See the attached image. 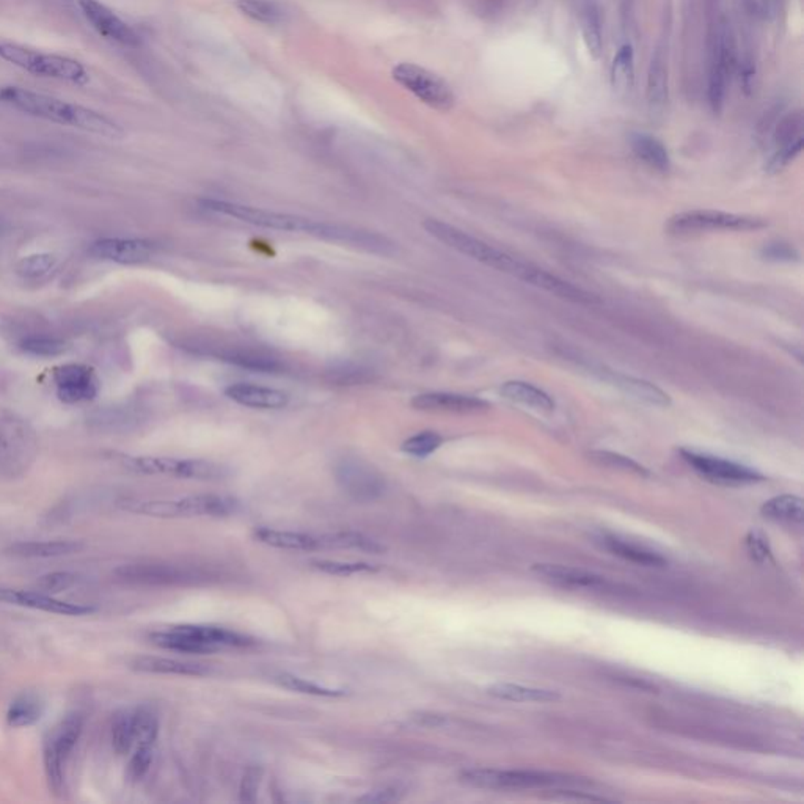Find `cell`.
I'll return each mask as SVG.
<instances>
[{
    "label": "cell",
    "mask_w": 804,
    "mask_h": 804,
    "mask_svg": "<svg viewBox=\"0 0 804 804\" xmlns=\"http://www.w3.org/2000/svg\"><path fill=\"white\" fill-rule=\"evenodd\" d=\"M776 5H778V0H762L765 15H767V12H769V15H775Z\"/></svg>",
    "instance_id": "11a10c76"
},
{
    "label": "cell",
    "mask_w": 804,
    "mask_h": 804,
    "mask_svg": "<svg viewBox=\"0 0 804 804\" xmlns=\"http://www.w3.org/2000/svg\"><path fill=\"white\" fill-rule=\"evenodd\" d=\"M93 257L105 261L118 264H139L152 257L154 247L142 240H120V238H105L96 240L90 247Z\"/></svg>",
    "instance_id": "d6986e66"
},
{
    "label": "cell",
    "mask_w": 804,
    "mask_h": 804,
    "mask_svg": "<svg viewBox=\"0 0 804 804\" xmlns=\"http://www.w3.org/2000/svg\"><path fill=\"white\" fill-rule=\"evenodd\" d=\"M459 778L468 786L492 790L564 786L575 782L569 776L539 770L472 769L464 770Z\"/></svg>",
    "instance_id": "30bf717a"
},
{
    "label": "cell",
    "mask_w": 804,
    "mask_h": 804,
    "mask_svg": "<svg viewBox=\"0 0 804 804\" xmlns=\"http://www.w3.org/2000/svg\"><path fill=\"white\" fill-rule=\"evenodd\" d=\"M152 762V746H137L132 758L129 760L128 778L131 781H141L150 771Z\"/></svg>",
    "instance_id": "7dc6e473"
},
{
    "label": "cell",
    "mask_w": 804,
    "mask_h": 804,
    "mask_svg": "<svg viewBox=\"0 0 804 804\" xmlns=\"http://www.w3.org/2000/svg\"><path fill=\"white\" fill-rule=\"evenodd\" d=\"M760 513L767 519L781 522H801L803 520V500L797 495H779L771 498L760 507Z\"/></svg>",
    "instance_id": "74e56055"
},
{
    "label": "cell",
    "mask_w": 804,
    "mask_h": 804,
    "mask_svg": "<svg viewBox=\"0 0 804 804\" xmlns=\"http://www.w3.org/2000/svg\"><path fill=\"white\" fill-rule=\"evenodd\" d=\"M593 371L599 374L602 379L610 382L614 387H618L619 390L625 393L627 397H635L638 401L647 402V404H652V406H660V407L671 406L670 395L664 393L662 388H659L657 385H653L652 382L636 379V377L616 373V371H608L605 368H599V369L593 368Z\"/></svg>",
    "instance_id": "603a6c76"
},
{
    "label": "cell",
    "mask_w": 804,
    "mask_h": 804,
    "mask_svg": "<svg viewBox=\"0 0 804 804\" xmlns=\"http://www.w3.org/2000/svg\"><path fill=\"white\" fill-rule=\"evenodd\" d=\"M38 456V438L25 421L0 420V479H16L29 472Z\"/></svg>",
    "instance_id": "9c48e42d"
},
{
    "label": "cell",
    "mask_w": 804,
    "mask_h": 804,
    "mask_svg": "<svg viewBox=\"0 0 804 804\" xmlns=\"http://www.w3.org/2000/svg\"><path fill=\"white\" fill-rule=\"evenodd\" d=\"M44 713V701L35 693L19 694L6 711V723L10 728H29L40 721Z\"/></svg>",
    "instance_id": "1f68e13d"
},
{
    "label": "cell",
    "mask_w": 804,
    "mask_h": 804,
    "mask_svg": "<svg viewBox=\"0 0 804 804\" xmlns=\"http://www.w3.org/2000/svg\"><path fill=\"white\" fill-rule=\"evenodd\" d=\"M134 741V709H123L112 721V746L117 754L124 756L132 750Z\"/></svg>",
    "instance_id": "f35d334b"
},
{
    "label": "cell",
    "mask_w": 804,
    "mask_h": 804,
    "mask_svg": "<svg viewBox=\"0 0 804 804\" xmlns=\"http://www.w3.org/2000/svg\"><path fill=\"white\" fill-rule=\"evenodd\" d=\"M500 395L507 401L522 404L525 407H531L533 410H539V412L550 414L554 410V397L534 385L522 382V380L505 382L500 388Z\"/></svg>",
    "instance_id": "83f0119b"
},
{
    "label": "cell",
    "mask_w": 804,
    "mask_h": 804,
    "mask_svg": "<svg viewBox=\"0 0 804 804\" xmlns=\"http://www.w3.org/2000/svg\"><path fill=\"white\" fill-rule=\"evenodd\" d=\"M391 77L417 100L436 111L448 112L455 107V92L448 82L420 64L402 62L393 68Z\"/></svg>",
    "instance_id": "8fae6325"
},
{
    "label": "cell",
    "mask_w": 804,
    "mask_h": 804,
    "mask_svg": "<svg viewBox=\"0 0 804 804\" xmlns=\"http://www.w3.org/2000/svg\"><path fill=\"white\" fill-rule=\"evenodd\" d=\"M234 6L245 18L264 25L285 23L288 16L285 6L275 0H236Z\"/></svg>",
    "instance_id": "e575fe53"
},
{
    "label": "cell",
    "mask_w": 804,
    "mask_h": 804,
    "mask_svg": "<svg viewBox=\"0 0 804 804\" xmlns=\"http://www.w3.org/2000/svg\"><path fill=\"white\" fill-rule=\"evenodd\" d=\"M412 720H414L415 723L421 724V726H429V728H438V726H443V724L446 723V718L442 717V715H436V713H426V711H421V713H415L412 715Z\"/></svg>",
    "instance_id": "db71d44e"
},
{
    "label": "cell",
    "mask_w": 804,
    "mask_h": 804,
    "mask_svg": "<svg viewBox=\"0 0 804 804\" xmlns=\"http://www.w3.org/2000/svg\"><path fill=\"white\" fill-rule=\"evenodd\" d=\"M115 575L123 582L137 584H173L181 583L191 574L170 564H124L120 565Z\"/></svg>",
    "instance_id": "7402d4cb"
},
{
    "label": "cell",
    "mask_w": 804,
    "mask_h": 804,
    "mask_svg": "<svg viewBox=\"0 0 804 804\" xmlns=\"http://www.w3.org/2000/svg\"><path fill=\"white\" fill-rule=\"evenodd\" d=\"M274 681L279 683L280 687L286 688V690H291V691H296V693L309 694V696L339 698V696H344V694H346V691H343V690L324 687V685L311 682V681H307V679H302V677L294 676V674H288V672H283V674L275 676Z\"/></svg>",
    "instance_id": "60d3db41"
},
{
    "label": "cell",
    "mask_w": 804,
    "mask_h": 804,
    "mask_svg": "<svg viewBox=\"0 0 804 804\" xmlns=\"http://www.w3.org/2000/svg\"><path fill=\"white\" fill-rule=\"evenodd\" d=\"M487 693L496 700L511 702H552L560 700V694L545 688L525 687L519 683L500 682L490 685Z\"/></svg>",
    "instance_id": "d6a6232c"
},
{
    "label": "cell",
    "mask_w": 804,
    "mask_h": 804,
    "mask_svg": "<svg viewBox=\"0 0 804 804\" xmlns=\"http://www.w3.org/2000/svg\"><path fill=\"white\" fill-rule=\"evenodd\" d=\"M258 790V775L255 771H249L247 775L244 776V781H242V789H240V793H242V801H253V797L251 795H255Z\"/></svg>",
    "instance_id": "f5cc1de1"
},
{
    "label": "cell",
    "mask_w": 804,
    "mask_h": 804,
    "mask_svg": "<svg viewBox=\"0 0 804 804\" xmlns=\"http://www.w3.org/2000/svg\"><path fill=\"white\" fill-rule=\"evenodd\" d=\"M201 206L211 212L233 217V219L250 223L255 227L277 230V231H298V233L315 236L318 240H322V233H324V227H326V221H311V219H305V217L260 210V208H253V206L230 203V201H221V200H203Z\"/></svg>",
    "instance_id": "52a82bcc"
},
{
    "label": "cell",
    "mask_w": 804,
    "mask_h": 804,
    "mask_svg": "<svg viewBox=\"0 0 804 804\" xmlns=\"http://www.w3.org/2000/svg\"><path fill=\"white\" fill-rule=\"evenodd\" d=\"M681 456L700 476L718 485H746L764 481L760 473L737 462L682 449Z\"/></svg>",
    "instance_id": "5bb4252c"
},
{
    "label": "cell",
    "mask_w": 804,
    "mask_h": 804,
    "mask_svg": "<svg viewBox=\"0 0 804 804\" xmlns=\"http://www.w3.org/2000/svg\"><path fill=\"white\" fill-rule=\"evenodd\" d=\"M152 644L184 653H214L227 647H249L255 640L234 630L214 625H176L150 636Z\"/></svg>",
    "instance_id": "3957f363"
},
{
    "label": "cell",
    "mask_w": 804,
    "mask_h": 804,
    "mask_svg": "<svg viewBox=\"0 0 804 804\" xmlns=\"http://www.w3.org/2000/svg\"><path fill=\"white\" fill-rule=\"evenodd\" d=\"M593 461L601 464V466L616 468V470H623V472L636 473V475H642V476H647V475H649L646 468L640 466L638 462L630 459V457H625V456L618 455V453H610V451H594V453H593Z\"/></svg>",
    "instance_id": "bcb514c9"
},
{
    "label": "cell",
    "mask_w": 804,
    "mask_h": 804,
    "mask_svg": "<svg viewBox=\"0 0 804 804\" xmlns=\"http://www.w3.org/2000/svg\"><path fill=\"white\" fill-rule=\"evenodd\" d=\"M0 101L12 105L16 111L27 113L30 117L82 129L85 132L103 135L107 139H122L124 135V131L118 123L112 122L111 118L105 117L100 112L54 98L49 94L36 93L27 88H0Z\"/></svg>",
    "instance_id": "7a4b0ae2"
},
{
    "label": "cell",
    "mask_w": 804,
    "mask_h": 804,
    "mask_svg": "<svg viewBox=\"0 0 804 804\" xmlns=\"http://www.w3.org/2000/svg\"><path fill=\"white\" fill-rule=\"evenodd\" d=\"M767 225L769 221L760 217L732 214L723 211L696 210L671 217L664 225V230L671 236L683 238L715 231H758Z\"/></svg>",
    "instance_id": "ba28073f"
},
{
    "label": "cell",
    "mask_w": 804,
    "mask_h": 804,
    "mask_svg": "<svg viewBox=\"0 0 804 804\" xmlns=\"http://www.w3.org/2000/svg\"><path fill=\"white\" fill-rule=\"evenodd\" d=\"M582 34L589 55L593 59H599L603 49L599 0H582Z\"/></svg>",
    "instance_id": "836d02e7"
},
{
    "label": "cell",
    "mask_w": 804,
    "mask_h": 804,
    "mask_svg": "<svg viewBox=\"0 0 804 804\" xmlns=\"http://www.w3.org/2000/svg\"><path fill=\"white\" fill-rule=\"evenodd\" d=\"M668 103V64L663 51H657L647 73V104L652 112L663 111Z\"/></svg>",
    "instance_id": "f546056e"
},
{
    "label": "cell",
    "mask_w": 804,
    "mask_h": 804,
    "mask_svg": "<svg viewBox=\"0 0 804 804\" xmlns=\"http://www.w3.org/2000/svg\"><path fill=\"white\" fill-rule=\"evenodd\" d=\"M630 146L636 158L659 172H668L671 167L670 152L666 146L652 135L633 132L630 135Z\"/></svg>",
    "instance_id": "4dcf8cb0"
},
{
    "label": "cell",
    "mask_w": 804,
    "mask_h": 804,
    "mask_svg": "<svg viewBox=\"0 0 804 804\" xmlns=\"http://www.w3.org/2000/svg\"><path fill=\"white\" fill-rule=\"evenodd\" d=\"M77 5L83 13L90 25L105 40L113 41L122 46H139L141 36L137 35L128 23H124L109 6L100 0H77Z\"/></svg>",
    "instance_id": "2e32d148"
},
{
    "label": "cell",
    "mask_w": 804,
    "mask_h": 804,
    "mask_svg": "<svg viewBox=\"0 0 804 804\" xmlns=\"http://www.w3.org/2000/svg\"><path fill=\"white\" fill-rule=\"evenodd\" d=\"M0 59L35 76L70 82L76 85H85L88 82L87 70L81 62L57 54L40 53L10 41H0Z\"/></svg>",
    "instance_id": "5b68a950"
},
{
    "label": "cell",
    "mask_w": 804,
    "mask_h": 804,
    "mask_svg": "<svg viewBox=\"0 0 804 804\" xmlns=\"http://www.w3.org/2000/svg\"><path fill=\"white\" fill-rule=\"evenodd\" d=\"M253 539L262 545L279 550H291V552L322 550L321 534H309L300 531L275 530L261 526L253 531Z\"/></svg>",
    "instance_id": "cb8c5ba5"
},
{
    "label": "cell",
    "mask_w": 804,
    "mask_h": 804,
    "mask_svg": "<svg viewBox=\"0 0 804 804\" xmlns=\"http://www.w3.org/2000/svg\"><path fill=\"white\" fill-rule=\"evenodd\" d=\"M83 729V717L79 711L68 713L60 720L55 728L47 734L43 746V760L46 771L47 784L54 795L64 797L66 792L64 769L71 752L74 751Z\"/></svg>",
    "instance_id": "8992f818"
},
{
    "label": "cell",
    "mask_w": 804,
    "mask_h": 804,
    "mask_svg": "<svg viewBox=\"0 0 804 804\" xmlns=\"http://www.w3.org/2000/svg\"><path fill=\"white\" fill-rule=\"evenodd\" d=\"M77 582H79V577L74 575V574H70V572H53V574L43 575L38 580V586H40L43 593L47 594V593H62V591H66V589L73 588Z\"/></svg>",
    "instance_id": "c3c4849f"
},
{
    "label": "cell",
    "mask_w": 804,
    "mask_h": 804,
    "mask_svg": "<svg viewBox=\"0 0 804 804\" xmlns=\"http://www.w3.org/2000/svg\"><path fill=\"white\" fill-rule=\"evenodd\" d=\"M426 231L432 238L440 240L453 250L459 251L461 255L472 258L475 261L481 262L487 268L495 269L498 272L511 275L514 279L525 281L531 286H536L543 291L550 292L556 298H563L567 292V281L558 275L550 274L545 269L539 268L533 262L522 261L519 258L507 255L506 251L495 249L494 245L487 244L484 240L475 238L472 234L462 231L459 228L453 227L449 223L427 219L423 223Z\"/></svg>",
    "instance_id": "6da1fadb"
},
{
    "label": "cell",
    "mask_w": 804,
    "mask_h": 804,
    "mask_svg": "<svg viewBox=\"0 0 804 804\" xmlns=\"http://www.w3.org/2000/svg\"><path fill=\"white\" fill-rule=\"evenodd\" d=\"M333 475L344 494L356 502L373 503L385 495L387 483L384 476L358 457L339 459Z\"/></svg>",
    "instance_id": "4fadbf2b"
},
{
    "label": "cell",
    "mask_w": 804,
    "mask_h": 804,
    "mask_svg": "<svg viewBox=\"0 0 804 804\" xmlns=\"http://www.w3.org/2000/svg\"><path fill=\"white\" fill-rule=\"evenodd\" d=\"M54 384L60 401L66 404L92 401L100 393V379L94 369L82 363H66L55 368Z\"/></svg>",
    "instance_id": "9a60e30c"
},
{
    "label": "cell",
    "mask_w": 804,
    "mask_h": 804,
    "mask_svg": "<svg viewBox=\"0 0 804 804\" xmlns=\"http://www.w3.org/2000/svg\"><path fill=\"white\" fill-rule=\"evenodd\" d=\"M57 264V258L51 253H35L24 257L16 266L18 272L24 279H41L49 274Z\"/></svg>",
    "instance_id": "ee69618b"
},
{
    "label": "cell",
    "mask_w": 804,
    "mask_h": 804,
    "mask_svg": "<svg viewBox=\"0 0 804 804\" xmlns=\"http://www.w3.org/2000/svg\"><path fill=\"white\" fill-rule=\"evenodd\" d=\"M124 466L142 475H167L176 478L216 481L225 478L227 470L214 462L200 459H173V457H126Z\"/></svg>",
    "instance_id": "7c38bea8"
},
{
    "label": "cell",
    "mask_w": 804,
    "mask_h": 804,
    "mask_svg": "<svg viewBox=\"0 0 804 804\" xmlns=\"http://www.w3.org/2000/svg\"><path fill=\"white\" fill-rule=\"evenodd\" d=\"M0 602L10 605L25 606L32 610L54 613L62 616H85L94 612L93 606L71 603V602L54 599L53 595L38 593V591H18V589L0 588Z\"/></svg>",
    "instance_id": "ac0fdd59"
},
{
    "label": "cell",
    "mask_w": 804,
    "mask_h": 804,
    "mask_svg": "<svg viewBox=\"0 0 804 804\" xmlns=\"http://www.w3.org/2000/svg\"><path fill=\"white\" fill-rule=\"evenodd\" d=\"M118 506L128 513L156 519L228 517L240 511V502L225 495H193L178 500H123Z\"/></svg>",
    "instance_id": "277c9868"
},
{
    "label": "cell",
    "mask_w": 804,
    "mask_h": 804,
    "mask_svg": "<svg viewBox=\"0 0 804 804\" xmlns=\"http://www.w3.org/2000/svg\"><path fill=\"white\" fill-rule=\"evenodd\" d=\"M321 536L324 550H360L365 554H382L385 550L382 544L356 531H337Z\"/></svg>",
    "instance_id": "d590c367"
},
{
    "label": "cell",
    "mask_w": 804,
    "mask_h": 804,
    "mask_svg": "<svg viewBox=\"0 0 804 804\" xmlns=\"http://www.w3.org/2000/svg\"><path fill=\"white\" fill-rule=\"evenodd\" d=\"M764 255L770 260H787L790 261L795 257V250L792 247L784 244H770L765 247Z\"/></svg>",
    "instance_id": "816d5d0a"
},
{
    "label": "cell",
    "mask_w": 804,
    "mask_h": 804,
    "mask_svg": "<svg viewBox=\"0 0 804 804\" xmlns=\"http://www.w3.org/2000/svg\"><path fill=\"white\" fill-rule=\"evenodd\" d=\"M227 395L231 401L244 406V407L251 408H266V410H277V408L285 407L288 404V397L286 393L269 387H261V385L251 384H234L230 385Z\"/></svg>",
    "instance_id": "484cf974"
},
{
    "label": "cell",
    "mask_w": 804,
    "mask_h": 804,
    "mask_svg": "<svg viewBox=\"0 0 804 804\" xmlns=\"http://www.w3.org/2000/svg\"><path fill=\"white\" fill-rule=\"evenodd\" d=\"M24 352L35 357L62 356L68 346L62 339L47 338V337H32L21 343Z\"/></svg>",
    "instance_id": "f6af8a7d"
},
{
    "label": "cell",
    "mask_w": 804,
    "mask_h": 804,
    "mask_svg": "<svg viewBox=\"0 0 804 804\" xmlns=\"http://www.w3.org/2000/svg\"><path fill=\"white\" fill-rule=\"evenodd\" d=\"M732 66H734V43L728 27L721 25L711 54V77H709V103L715 112L721 111L723 107Z\"/></svg>",
    "instance_id": "e0dca14e"
},
{
    "label": "cell",
    "mask_w": 804,
    "mask_h": 804,
    "mask_svg": "<svg viewBox=\"0 0 804 804\" xmlns=\"http://www.w3.org/2000/svg\"><path fill=\"white\" fill-rule=\"evenodd\" d=\"M0 233H2V225H0Z\"/></svg>",
    "instance_id": "9f6ffc18"
},
{
    "label": "cell",
    "mask_w": 804,
    "mask_h": 804,
    "mask_svg": "<svg viewBox=\"0 0 804 804\" xmlns=\"http://www.w3.org/2000/svg\"><path fill=\"white\" fill-rule=\"evenodd\" d=\"M85 548L82 541H29L12 544L4 550L6 556L21 560H47L79 554Z\"/></svg>",
    "instance_id": "d4e9b609"
},
{
    "label": "cell",
    "mask_w": 804,
    "mask_h": 804,
    "mask_svg": "<svg viewBox=\"0 0 804 804\" xmlns=\"http://www.w3.org/2000/svg\"><path fill=\"white\" fill-rule=\"evenodd\" d=\"M635 83V54L633 47L623 44L619 49L612 64V87L619 96L632 92Z\"/></svg>",
    "instance_id": "8d00e7d4"
},
{
    "label": "cell",
    "mask_w": 804,
    "mask_h": 804,
    "mask_svg": "<svg viewBox=\"0 0 804 804\" xmlns=\"http://www.w3.org/2000/svg\"><path fill=\"white\" fill-rule=\"evenodd\" d=\"M311 567L316 571L333 575V577H354L362 574H376L379 567L369 563H348V561L321 560L313 561Z\"/></svg>",
    "instance_id": "b9f144b4"
},
{
    "label": "cell",
    "mask_w": 804,
    "mask_h": 804,
    "mask_svg": "<svg viewBox=\"0 0 804 804\" xmlns=\"http://www.w3.org/2000/svg\"><path fill=\"white\" fill-rule=\"evenodd\" d=\"M134 746H154L158 740L159 718L152 707L141 705L134 709Z\"/></svg>",
    "instance_id": "ab89813d"
},
{
    "label": "cell",
    "mask_w": 804,
    "mask_h": 804,
    "mask_svg": "<svg viewBox=\"0 0 804 804\" xmlns=\"http://www.w3.org/2000/svg\"><path fill=\"white\" fill-rule=\"evenodd\" d=\"M132 670L150 674H169V676H206L210 666L182 660L163 659V657H139L132 660Z\"/></svg>",
    "instance_id": "4316f807"
},
{
    "label": "cell",
    "mask_w": 804,
    "mask_h": 804,
    "mask_svg": "<svg viewBox=\"0 0 804 804\" xmlns=\"http://www.w3.org/2000/svg\"><path fill=\"white\" fill-rule=\"evenodd\" d=\"M443 438L440 434L434 431H423L408 437L402 443L401 449L408 456L414 457H427L436 453L442 446Z\"/></svg>",
    "instance_id": "7bdbcfd3"
},
{
    "label": "cell",
    "mask_w": 804,
    "mask_h": 804,
    "mask_svg": "<svg viewBox=\"0 0 804 804\" xmlns=\"http://www.w3.org/2000/svg\"><path fill=\"white\" fill-rule=\"evenodd\" d=\"M745 543L748 554H750L752 560L758 561V563H764V561L769 560L771 550H770L769 539H767L762 531H750L748 536H746Z\"/></svg>",
    "instance_id": "681fc988"
},
{
    "label": "cell",
    "mask_w": 804,
    "mask_h": 804,
    "mask_svg": "<svg viewBox=\"0 0 804 804\" xmlns=\"http://www.w3.org/2000/svg\"><path fill=\"white\" fill-rule=\"evenodd\" d=\"M601 541L602 545L610 554L629 561V563H633V564L646 565V567H662V565L668 564V560H664L663 556L657 552L642 547L638 544L629 543L621 537L605 534V536H602Z\"/></svg>",
    "instance_id": "f1b7e54d"
},
{
    "label": "cell",
    "mask_w": 804,
    "mask_h": 804,
    "mask_svg": "<svg viewBox=\"0 0 804 804\" xmlns=\"http://www.w3.org/2000/svg\"><path fill=\"white\" fill-rule=\"evenodd\" d=\"M399 799H401V792L397 790V787H385V789H379V790L368 792L367 795H363L357 801L358 803H395V801H399Z\"/></svg>",
    "instance_id": "f907efd6"
},
{
    "label": "cell",
    "mask_w": 804,
    "mask_h": 804,
    "mask_svg": "<svg viewBox=\"0 0 804 804\" xmlns=\"http://www.w3.org/2000/svg\"><path fill=\"white\" fill-rule=\"evenodd\" d=\"M412 406L423 412H448V414H476L489 408V402L481 397L459 393H421L412 399Z\"/></svg>",
    "instance_id": "ffe728a7"
},
{
    "label": "cell",
    "mask_w": 804,
    "mask_h": 804,
    "mask_svg": "<svg viewBox=\"0 0 804 804\" xmlns=\"http://www.w3.org/2000/svg\"><path fill=\"white\" fill-rule=\"evenodd\" d=\"M531 571L536 575L561 588L569 589H603L606 580L593 572L583 571L578 567L563 564H534Z\"/></svg>",
    "instance_id": "44dd1931"
}]
</instances>
